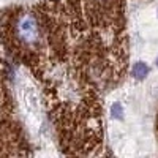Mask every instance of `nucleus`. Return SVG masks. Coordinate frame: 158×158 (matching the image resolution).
Returning a JSON list of instances; mask_svg holds the SVG:
<instances>
[{"label": "nucleus", "instance_id": "nucleus-3", "mask_svg": "<svg viewBox=\"0 0 158 158\" xmlns=\"http://www.w3.org/2000/svg\"><path fill=\"white\" fill-rule=\"evenodd\" d=\"M111 115L114 118H117V120H123L125 118V108H123V104L122 103H112V106H111Z\"/></svg>", "mask_w": 158, "mask_h": 158}, {"label": "nucleus", "instance_id": "nucleus-6", "mask_svg": "<svg viewBox=\"0 0 158 158\" xmlns=\"http://www.w3.org/2000/svg\"><path fill=\"white\" fill-rule=\"evenodd\" d=\"M156 16H158V11H156Z\"/></svg>", "mask_w": 158, "mask_h": 158}, {"label": "nucleus", "instance_id": "nucleus-1", "mask_svg": "<svg viewBox=\"0 0 158 158\" xmlns=\"http://www.w3.org/2000/svg\"><path fill=\"white\" fill-rule=\"evenodd\" d=\"M16 33H18V38H19L21 43L27 44V46L36 44L38 40H40V25H38V21L32 15H24L18 21Z\"/></svg>", "mask_w": 158, "mask_h": 158}, {"label": "nucleus", "instance_id": "nucleus-4", "mask_svg": "<svg viewBox=\"0 0 158 158\" xmlns=\"http://www.w3.org/2000/svg\"><path fill=\"white\" fill-rule=\"evenodd\" d=\"M111 0H90L92 5H97V6H106V3H109Z\"/></svg>", "mask_w": 158, "mask_h": 158}, {"label": "nucleus", "instance_id": "nucleus-2", "mask_svg": "<svg viewBox=\"0 0 158 158\" xmlns=\"http://www.w3.org/2000/svg\"><path fill=\"white\" fill-rule=\"evenodd\" d=\"M150 73V68L147 63L144 62H136L133 65V70H131V74H133L135 79H138V81H142V79H146Z\"/></svg>", "mask_w": 158, "mask_h": 158}, {"label": "nucleus", "instance_id": "nucleus-5", "mask_svg": "<svg viewBox=\"0 0 158 158\" xmlns=\"http://www.w3.org/2000/svg\"><path fill=\"white\" fill-rule=\"evenodd\" d=\"M155 63H156V68H158V57H156V62Z\"/></svg>", "mask_w": 158, "mask_h": 158}]
</instances>
